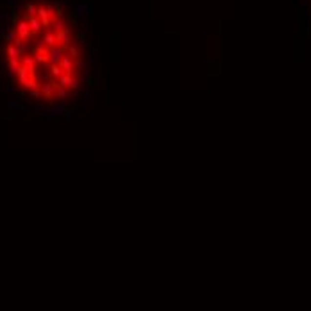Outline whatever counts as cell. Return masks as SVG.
<instances>
[{
    "label": "cell",
    "mask_w": 311,
    "mask_h": 311,
    "mask_svg": "<svg viewBox=\"0 0 311 311\" xmlns=\"http://www.w3.org/2000/svg\"><path fill=\"white\" fill-rule=\"evenodd\" d=\"M83 36L57 0L16 4L0 27V73L16 100L59 109L83 89Z\"/></svg>",
    "instance_id": "cell-1"
}]
</instances>
